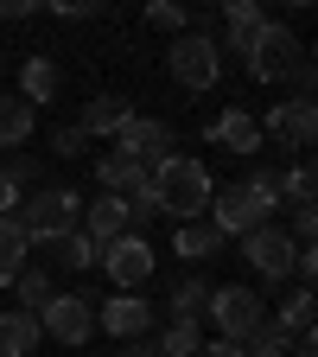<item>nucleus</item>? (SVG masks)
<instances>
[{
	"label": "nucleus",
	"mask_w": 318,
	"mask_h": 357,
	"mask_svg": "<svg viewBox=\"0 0 318 357\" xmlns=\"http://www.w3.org/2000/svg\"><path fill=\"white\" fill-rule=\"evenodd\" d=\"M274 217H280V172L274 166H255L230 192H210V223H216L223 243L248 236V230H261V223H274Z\"/></svg>",
	"instance_id": "nucleus-1"
},
{
	"label": "nucleus",
	"mask_w": 318,
	"mask_h": 357,
	"mask_svg": "<svg viewBox=\"0 0 318 357\" xmlns=\"http://www.w3.org/2000/svg\"><path fill=\"white\" fill-rule=\"evenodd\" d=\"M153 172V192H159V211L172 217V223H198L204 211H210V172H204V160H191V153H166L159 166H147Z\"/></svg>",
	"instance_id": "nucleus-2"
},
{
	"label": "nucleus",
	"mask_w": 318,
	"mask_h": 357,
	"mask_svg": "<svg viewBox=\"0 0 318 357\" xmlns=\"http://www.w3.org/2000/svg\"><path fill=\"white\" fill-rule=\"evenodd\" d=\"M19 230H26V243H58V236H70L77 223H83V198L70 192V185H38L32 198H19Z\"/></svg>",
	"instance_id": "nucleus-3"
},
{
	"label": "nucleus",
	"mask_w": 318,
	"mask_h": 357,
	"mask_svg": "<svg viewBox=\"0 0 318 357\" xmlns=\"http://www.w3.org/2000/svg\"><path fill=\"white\" fill-rule=\"evenodd\" d=\"M166 70H172V83H185V89H216V77H223V45L210 32H185V38H172Z\"/></svg>",
	"instance_id": "nucleus-4"
},
{
	"label": "nucleus",
	"mask_w": 318,
	"mask_h": 357,
	"mask_svg": "<svg viewBox=\"0 0 318 357\" xmlns=\"http://www.w3.org/2000/svg\"><path fill=\"white\" fill-rule=\"evenodd\" d=\"M299 58H305V45H299V38H293V26H280V20H267V26L255 32V45L242 52V64H248V77H255V83H280Z\"/></svg>",
	"instance_id": "nucleus-5"
},
{
	"label": "nucleus",
	"mask_w": 318,
	"mask_h": 357,
	"mask_svg": "<svg viewBox=\"0 0 318 357\" xmlns=\"http://www.w3.org/2000/svg\"><path fill=\"white\" fill-rule=\"evenodd\" d=\"M204 319L216 326V338H230V344H242L261 319H267V306H261V294L255 287H210V300H204Z\"/></svg>",
	"instance_id": "nucleus-6"
},
{
	"label": "nucleus",
	"mask_w": 318,
	"mask_h": 357,
	"mask_svg": "<svg viewBox=\"0 0 318 357\" xmlns=\"http://www.w3.org/2000/svg\"><path fill=\"white\" fill-rule=\"evenodd\" d=\"M293 249H299V243L280 230V223H261V230H248V236H242V255H248V268H255L261 281H274V287L293 275Z\"/></svg>",
	"instance_id": "nucleus-7"
},
{
	"label": "nucleus",
	"mask_w": 318,
	"mask_h": 357,
	"mask_svg": "<svg viewBox=\"0 0 318 357\" xmlns=\"http://www.w3.org/2000/svg\"><path fill=\"white\" fill-rule=\"evenodd\" d=\"M38 332H51L58 344H83L89 332H96V300H83V294H51V306L38 312Z\"/></svg>",
	"instance_id": "nucleus-8"
},
{
	"label": "nucleus",
	"mask_w": 318,
	"mask_h": 357,
	"mask_svg": "<svg viewBox=\"0 0 318 357\" xmlns=\"http://www.w3.org/2000/svg\"><path fill=\"white\" fill-rule=\"evenodd\" d=\"M267 134H274V141H287L293 153H305L312 134H318V109H312V96L274 102V109H267V121H261V141H267Z\"/></svg>",
	"instance_id": "nucleus-9"
},
{
	"label": "nucleus",
	"mask_w": 318,
	"mask_h": 357,
	"mask_svg": "<svg viewBox=\"0 0 318 357\" xmlns=\"http://www.w3.org/2000/svg\"><path fill=\"white\" fill-rule=\"evenodd\" d=\"M102 268H109V281L121 287V294H134L147 275H153V249H147V236H115L102 255H96Z\"/></svg>",
	"instance_id": "nucleus-10"
},
{
	"label": "nucleus",
	"mask_w": 318,
	"mask_h": 357,
	"mask_svg": "<svg viewBox=\"0 0 318 357\" xmlns=\"http://www.w3.org/2000/svg\"><path fill=\"white\" fill-rule=\"evenodd\" d=\"M115 153H127L134 166H159V160L172 153V128H166V121H141V115H134V121L115 134Z\"/></svg>",
	"instance_id": "nucleus-11"
},
{
	"label": "nucleus",
	"mask_w": 318,
	"mask_h": 357,
	"mask_svg": "<svg viewBox=\"0 0 318 357\" xmlns=\"http://www.w3.org/2000/svg\"><path fill=\"white\" fill-rule=\"evenodd\" d=\"M96 326L102 332H115L121 344H134L147 326H153V306L141 300V294H115V300H96Z\"/></svg>",
	"instance_id": "nucleus-12"
},
{
	"label": "nucleus",
	"mask_w": 318,
	"mask_h": 357,
	"mask_svg": "<svg viewBox=\"0 0 318 357\" xmlns=\"http://www.w3.org/2000/svg\"><path fill=\"white\" fill-rule=\"evenodd\" d=\"M127 121H134V102H127V96H96V102L83 109L77 134H83V141H115Z\"/></svg>",
	"instance_id": "nucleus-13"
},
{
	"label": "nucleus",
	"mask_w": 318,
	"mask_h": 357,
	"mask_svg": "<svg viewBox=\"0 0 318 357\" xmlns=\"http://www.w3.org/2000/svg\"><path fill=\"white\" fill-rule=\"evenodd\" d=\"M77 230L89 236V243H96V255L115 243V236H127V211H121V198H96V204H83V223H77Z\"/></svg>",
	"instance_id": "nucleus-14"
},
{
	"label": "nucleus",
	"mask_w": 318,
	"mask_h": 357,
	"mask_svg": "<svg viewBox=\"0 0 318 357\" xmlns=\"http://www.w3.org/2000/svg\"><path fill=\"white\" fill-rule=\"evenodd\" d=\"M210 141L248 160V153H261V121H255V115H242V109H223V115L210 121Z\"/></svg>",
	"instance_id": "nucleus-15"
},
{
	"label": "nucleus",
	"mask_w": 318,
	"mask_h": 357,
	"mask_svg": "<svg viewBox=\"0 0 318 357\" xmlns=\"http://www.w3.org/2000/svg\"><path fill=\"white\" fill-rule=\"evenodd\" d=\"M58 89H64L58 58H26V64H19V102H26V109H38V102H58Z\"/></svg>",
	"instance_id": "nucleus-16"
},
{
	"label": "nucleus",
	"mask_w": 318,
	"mask_h": 357,
	"mask_svg": "<svg viewBox=\"0 0 318 357\" xmlns=\"http://www.w3.org/2000/svg\"><path fill=\"white\" fill-rule=\"evenodd\" d=\"M96 178H102L109 198H134V192L147 185V166H134L127 153H102V160H96Z\"/></svg>",
	"instance_id": "nucleus-17"
},
{
	"label": "nucleus",
	"mask_w": 318,
	"mask_h": 357,
	"mask_svg": "<svg viewBox=\"0 0 318 357\" xmlns=\"http://www.w3.org/2000/svg\"><path fill=\"white\" fill-rule=\"evenodd\" d=\"M172 249L185 255V261H210V255L223 249V236H216L210 217H198V223H172Z\"/></svg>",
	"instance_id": "nucleus-18"
},
{
	"label": "nucleus",
	"mask_w": 318,
	"mask_h": 357,
	"mask_svg": "<svg viewBox=\"0 0 318 357\" xmlns=\"http://www.w3.org/2000/svg\"><path fill=\"white\" fill-rule=\"evenodd\" d=\"M32 344H38V319L32 312H0V357H32Z\"/></svg>",
	"instance_id": "nucleus-19"
},
{
	"label": "nucleus",
	"mask_w": 318,
	"mask_h": 357,
	"mask_svg": "<svg viewBox=\"0 0 318 357\" xmlns=\"http://www.w3.org/2000/svg\"><path fill=\"white\" fill-rule=\"evenodd\" d=\"M223 20H230V52H248L255 32L267 26V13L255 7V0H223Z\"/></svg>",
	"instance_id": "nucleus-20"
},
{
	"label": "nucleus",
	"mask_w": 318,
	"mask_h": 357,
	"mask_svg": "<svg viewBox=\"0 0 318 357\" xmlns=\"http://www.w3.org/2000/svg\"><path fill=\"white\" fill-rule=\"evenodd\" d=\"M26 230H19V217H0V287H13L19 281V268H26Z\"/></svg>",
	"instance_id": "nucleus-21"
},
{
	"label": "nucleus",
	"mask_w": 318,
	"mask_h": 357,
	"mask_svg": "<svg viewBox=\"0 0 318 357\" xmlns=\"http://www.w3.org/2000/svg\"><path fill=\"white\" fill-rule=\"evenodd\" d=\"M45 249H51V268H64V275L96 268V243H89L83 230H70V236H58V243H45Z\"/></svg>",
	"instance_id": "nucleus-22"
},
{
	"label": "nucleus",
	"mask_w": 318,
	"mask_h": 357,
	"mask_svg": "<svg viewBox=\"0 0 318 357\" xmlns=\"http://www.w3.org/2000/svg\"><path fill=\"white\" fill-rule=\"evenodd\" d=\"M312 306H318L312 287H293V294L280 300V312H274V326H280L287 338H305V332H312Z\"/></svg>",
	"instance_id": "nucleus-23"
},
{
	"label": "nucleus",
	"mask_w": 318,
	"mask_h": 357,
	"mask_svg": "<svg viewBox=\"0 0 318 357\" xmlns=\"http://www.w3.org/2000/svg\"><path fill=\"white\" fill-rule=\"evenodd\" d=\"M32 141V109L19 96H0V147H26Z\"/></svg>",
	"instance_id": "nucleus-24"
},
{
	"label": "nucleus",
	"mask_w": 318,
	"mask_h": 357,
	"mask_svg": "<svg viewBox=\"0 0 318 357\" xmlns=\"http://www.w3.org/2000/svg\"><path fill=\"white\" fill-rule=\"evenodd\" d=\"M13 287H19V312H32V319L51 306V275H45V268H32V261L19 268V281H13Z\"/></svg>",
	"instance_id": "nucleus-25"
},
{
	"label": "nucleus",
	"mask_w": 318,
	"mask_h": 357,
	"mask_svg": "<svg viewBox=\"0 0 318 357\" xmlns=\"http://www.w3.org/2000/svg\"><path fill=\"white\" fill-rule=\"evenodd\" d=\"M198 344H204L198 319H172V326H166V338H159L153 351H159V357H198Z\"/></svg>",
	"instance_id": "nucleus-26"
},
{
	"label": "nucleus",
	"mask_w": 318,
	"mask_h": 357,
	"mask_svg": "<svg viewBox=\"0 0 318 357\" xmlns=\"http://www.w3.org/2000/svg\"><path fill=\"white\" fill-rule=\"evenodd\" d=\"M242 351H248V357H293V338H287L274 319H261V326L242 338Z\"/></svg>",
	"instance_id": "nucleus-27"
},
{
	"label": "nucleus",
	"mask_w": 318,
	"mask_h": 357,
	"mask_svg": "<svg viewBox=\"0 0 318 357\" xmlns=\"http://www.w3.org/2000/svg\"><path fill=\"white\" fill-rule=\"evenodd\" d=\"M204 300H210V281H204V275L178 281V287H172V319H204Z\"/></svg>",
	"instance_id": "nucleus-28"
},
{
	"label": "nucleus",
	"mask_w": 318,
	"mask_h": 357,
	"mask_svg": "<svg viewBox=\"0 0 318 357\" xmlns=\"http://www.w3.org/2000/svg\"><path fill=\"white\" fill-rule=\"evenodd\" d=\"M312 192H318V178H312V160H299L293 172H280V198L293 211H312Z\"/></svg>",
	"instance_id": "nucleus-29"
},
{
	"label": "nucleus",
	"mask_w": 318,
	"mask_h": 357,
	"mask_svg": "<svg viewBox=\"0 0 318 357\" xmlns=\"http://www.w3.org/2000/svg\"><path fill=\"white\" fill-rule=\"evenodd\" d=\"M147 26H159V32H172V38H185V32H191V13L172 7V0H159V7H147Z\"/></svg>",
	"instance_id": "nucleus-30"
},
{
	"label": "nucleus",
	"mask_w": 318,
	"mask_h": 357,
	"mask_svg": "<svg viewBox=\"0 0 318 357\" xmlns=\"http://www.w3.org/2000/svg\"><path fill=\"white\" fill-rule=\"evenodd\" d=\"M83 147H89V141H83V134H77L70 121H64V128H51V153H58V160H77Z\"/></svg>",
	"instance_id": "nucleus-31"
},
{
	"label": "nucleus",
	"mask_w": 318,
	"mask_h": 357,
	"mask_svg": "<svg viewBox=\"0 0 318 357\" xmlns=\"http://www.w3.org/2000/svg\"><path fill=\"white\" fill-rule=\"evenodd\" d=\"M0 172H7V178H13V185L26 192V185H32V178H38V160H32V153H7V166H0Z\"/></svg>",
	"instance_id": "nucleus-32"
},
{
	"label": "nucleus",
	"mask_w": 318,
	"mask_h": 357,
	"mask_svg": "<svg viewBox=\"0 0 318 357\" xmlns=\"http://www.w3.org/2000/svg\"><path fill=\"white\" fill-rule=\"evenodd\" d=\"M312 77H318V64H312V58H299V64L287 70V83H293V96H312Z\"/></svg>",
	"instance_id": "nucleus-33"
},
{
	"label": "nucleus",
	"mask_w": 318,
	"mask_h": 357,
	"mask_svg": "<svg viewBox=\"0 0 318 357\" xmlns=\"http://www.w3.org/2000/svg\"><path fill=\"white\" fill-rule=\"evenodd\" d=\"M51 13H58V20H89V13H102V7H96V0H58Z\"/></svg>",
	"instance_id": "nucleus-34"
},
{
	"label": "nucleus",
	"mask_w": 318,
	"mask_h": 357,
	"mask_svg": "<svg viewBox=\"0 0 318 357\" xmlns=\"http://www.w3.org/2000/svg\"><path fill=\"white\" fill-rule=\"evenodd\" d=\"M312 230H318V204L312 211H293V243H312Z\"/></svg>",
	"instance_id": "nucleus-35"
},
{
	"label": "nucleus",
	"mask_w": 318,
	"mask_h": 357,
	"mask_svg": "<svg viewBox=\"0 0 318 357\" xmlns=\"http://www.w3.org/2000/svg\"><path fill=\"white\" fill-rule=\"evenodd\" d=\"M19 198H26V192L13 185V178H7V172H0V217H13V211H19Z\"/></svg>",
	"instance_id": "nucleus-36"
},
{
	"label": "nucleus",
	"mask_w": 318,
	"mask_h": 357,
	"mask_svg": "<svg viewBox=\"0 0 318 357\" xmlns=\"http://www.w3.org/2000/svg\"><path fill=\"white\" fill-rule=\"evenodd\" d=\"M198 357H248V351L230 344V338H210V344H198Z\"/></svg>",
	"instance_id": "nucleus-37"
},
{
	"label": "nucleus",
	"mask_w": 318,
	"mask_h": 357,
	"mask_svg": "<svg viewBox=\"0 0 318 357\" xmlns=\"http://www.w3.org/2000/svg\"><path fill=\"white\" fill-rule=\"evenodd\" d=\"M38 0H0V20H32Z\"/></svg>",
	"instance_id": "nucleus-38"
},
{
	"label": "nucleus",
	"mask_w": 318,
	"mask_h": 357,
	"mask_svg": "<svg viewBox=\"0 0 318 357\" xmlns=\"http://www.w3.org/2000/svg\"><path fill=\"white\" fill-rule=\"evenodd\" d=\"M121 357H159L153 344H141V338H134V344H121Z\"/></svg>",
	"instance_id": "nucleus-39"
},
{
	"label": "nucleus",
	"mask_w": 318,
	"mask_h": 357,
	"mask_svg": "<svg viewBox=\"0 0 318 357\" xmlns=\"http://www.w3.org/2000/svg\"><path fill=\"white\" fill-rule=\"evenodd\" d=\"M293 357H318V344H312V332H305V338H293Z\"/></svg>",
	"instance_id": "nucleus-40"
}]
</instances>
